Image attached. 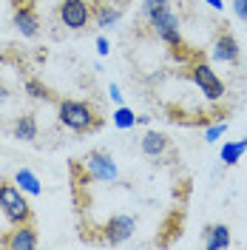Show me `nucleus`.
Listing matches in <instances>:
<instances>
[{"instance_id":"16","label":"nucleus","mask_w":247,"mask_h":250,"mask_svg":"<svg viewBox=\"0 0 247 250\" xmlns=\"http://www.w3.org/2000/svg\"><path fill=\"white\" fill-rule=\"evenodd\" d=\"M245 151H247V137H245V140H236V142H225L219 156H222V162H225V165H239Z\"/></svg>"},{"instance_id":"21","label":"nucleus","mask_w":247,"mask_h":250,"mask_svg":"<svg viewBox=\"0 0 247 250\" xmlns=\"http://www.w3.org/2000/svg\"><path fill=\"white\" fill-rule=\"evenodd\" d=\"M97 51H100V57H108L111 54V46L105 37H97Z\"/></svg>"},{"instance_id":"10","label":"nucleus","mask_w":247,"mask_h":250,"mask_svg":"<svg viewBox=\"0 0 247 250\" xmlns=\"http://www.w3.org/2000/svg\"><path fill=\"white\" fill-rule=\"evenodd\" d=\"M12 23H15V29L20 31V37H29V40L37 37V31H40V20H37L34 6H17Z\"/></svg>"},{"instance_id":"20","label":"nucleus","mask_w":247,"mask_h":250,"mask_svg":"<svg viewBox=\"0 0 247 250\" xmlns=\"http://www.w3.org/2000/svg\"><path fill=\"white\" fill-rule=\"evenodd\" d=\"M233 15L247 23V0H233Z\"/></svg>"},{"instance_id":"18","label":"nucleus","mask_w":247,"mask_h":250,"mask_svg":"<svg viewBox=\"0 0 247 250\" xmlns=\"http://www.w3.org/2000/svg\"><path fill=\"white\" fill-rule=\"evenodd\" d=\"M26 94H29L31 100H48V97H51L46 85H43L40 80H34V77L26 80Z\"/></svg>"},{"instance_id":"14","label":"nucleus","mask_w":247,"mask_h":250,"mask_svg":"<svg viewBox=\"0 0 247 250\" xmlns=\"http://www.w3.org/2000/svg\"><path fill=\"white\" fill-rule=\"evenodd\" d=\"M12 134H15V140H20V142H34L37 140V120H34L31 114L17 117L15 123H12Z\"/></svg>"},{"instance_id":"9","label":"nucleus","mask_w":247,"mask_h":250,"mask_svg":"<svg viewBox=\"0 0 247 250\" xmlns=\"http://www.w3.org/2000/svg\"><path fill=\"white\" fill-rule=\"evenodd\" d=\"M239 57H242V51H239L236 37H233V34H227V31H222L216 40H213V60L233 65V62H239Z\"/></svg>"},{"instance_id":"22","label":"nucleus","mask_w":247,"mask_h":250,"mask_svg":"<svg viewBox=\"0 0 247 250\" xmlns=\"http://www.w3.org/2000/svg\"><path fill=\"white\" fill-rule=\"evenodd\" d=\"M108 94H111V100H114L117 105H123V91H120V85H117V83H111V85H108Z\"/></svg>"},{"instance_id":"2","label":"nucleus","mask_w":247,"mask_h":250,"mask_svg":"<svg viewBox=\"0 0 247 250\" xmlns=\"http://www.w3.org/2000/svg\"><path fill=\"white\" fill-rule=\"evenodd\" d=\"M57 120H60L62 128H68V131H74V134H88L94 131L100 120H97V111L88 105V103H82V100H60V105H57Z\"/></svg>"},{"instance_id":"12","label":"nucleus","mask_w":247,"mask_h":250,"mask_svg":"<svg viewBox=\"0 0 247 250\" xmlns=\"http://www.w3.org/2000/svg\"><path fill=\"white\" fill-rule=\"evenodd\" d=\"M205 248L207 250H225L230 248V228L227 225H207L205 236H202Z\"/></svg>"},{"instance_id":"4","label":"nucleus","mask_w":247,"mask_h":250,"mask_svg":"<svg viewBox=\"0 0 247 250\" xmlns=\"http://www.w3.org/2000/svg\"><path fill=\"white\" fill-rule=\"evenodd\" d=\"M82 168L88 173V179H94V182H117V176H120L114 156L105 154V151H91L82 159Z\"/></svg>"},{"instance_id":"24","label":"nucleus","mask_w":247,"mask_h":250,"mask_svg":"<svg viewBox=\"0 0 247 250\" xmlns=\"http://www.w3.org/2000/svg\"><path fill=\"white\" fill-rule=\"evenodd\" d=\"M6 94H9V91H6V88H3V85H0V103H3V100H6Z\"/></svg>"},{"instance_id":"15","label":"nucleus","mask_w":247,"mask_h":250,"mask_svg":"<svg viewBox=\"0 0 247 250\" xmlns=\"http://www.w3.org/2000/svg\"><path fill=\"white\" fill-rule=\"evenodd\" d=\"M15 185L23 190V193H29V196H40L43 193V182L37 179V173L29 171V168H20L15 173Z\"/></svg>"},{"instance_id":"8","label":"nucleus","mask_w":247,"mask_h":250,"mask_svg":"<svg viewBox=\"0 0 247 250\" xmlns=\"http://www.w3.org/2000/svg\"><path fill=\"white\" fill-rule=\"evenodd\" d=\"M134 230H137V222L131 216H111L108 222H105L103 236H105L108 245H125V242L134 236Z\"/></svg>"},{"instance_id":"6","label":"nucleus","mask_w":247,"mask_h":250,"mask_svg":"<svg viewBox=\"0 0 247 250\" xmlns=\"http://www.w3.org/2000/svg\"><path fill=\"white\" fill-rule=\"evenodd\" d=\"M57 15H60V23L65 29L80 31L85 29L88 20H91V6H88V0H62Z\"/></svg>"},{"instance_id":"19","label":"nucleus","mask_w":247,"mask_h":250,"mask_svg":"<svg viewBox=\"0 0 247 250\" xmlns=\"http://www.w3.org/2000/svg\"><path fill=\"white\" fill-rule=\"evenodd\" d=\"M225 131H227V123H216V125H210V128L205 131V142H219L222 137H225Z\"/></svg>"},{"instance_id":"13","label":"nucleus","mask_w":247,"mask_h":250,"mask_svg":"<svg viewBox=\"0 0 247 250\" xmlns=\"http://www.w3.org/2000/svg\"><path fill=\"white\" fill-rule=\"evenodd\" d=\"M142 154L156 159V156H162L168 151V137L165 134H159V131H145V137H142Z\"/></svg>"},{"instance_id":"11","label":"nucleus","mask_w":247,"mask_h":250,"mask_svg":"<svg viewBox=\"0 0 247 250\" xmlns=\"http://www.w3.org/2000/svg\"><path fill=\"white\" fill-rule=\"evenodd\" d=\"M91 17H94V23H97V29H114L123 20V9L114 0H105L97 9H91Z\"/></svg>"},{"instance_id":"23","label":"nucleus","mask_w":247,"mask_h":250,"mask_svg":"<svg viewBox=\"0 0 247 250\" xmlns=\"http://www.w3.org/2000/svg\"><path fill=\"white\" fill-rule=\"evenodd\" d=\"M205 3H207L210 9H216V12H222V9H225V0H205Z\"/></svg>"},{"instance_id":"3","label":"nucleus","mask_w":247,"mask_h":250,"mask_svg":"<svg viewBox=\"0 0 247 250\" xmlns=\"http://www.w3.org/2000/svg\"><path fill=\"white\" fill-rule=\"evenodd\" d=\"M26 196L29 193H23L15 182H0V210L12 228L31 222V205Z\"/></svg>"},{"instance_id":"1","label":"nucleus","mask_w":247,"mask_h":250,"mask_svg":"<svg viewBox=\"0 0 247 250\" xmlns=\"http://www.w3.org/2000/svg\"><path fill=\"white\" fill-rule=\"evenodd\" d=\"M142 15L151 23L154 34L168 43V46H182V31H179V17L173 15L168 0H142Z\"/></svg>"},{"instance_id":"5","label":"nucleus","mask_w":247,"mask_h":250,"mask_svg":"<svg viewBox=\"0 0 247 250\" xmlns=\"http://www.w3.org/2000/svg\"><path fill=\"white\" fill-rule=\"evenodd\" d=\"M190 80L196 83V88H199L210 103H216V100L225 97V83H222V77L213 71V65H207V62H196V65L190 68Z\"/></svg>"},{"instance_id":"17","label":"nucleus","mask_w":247,"mask_h":250,"mask_svg":"<svg viewBox=\"0 0 247 250\" xmlns=\"http://www.w3.org/2000/svg\"><path fill=\"white\" fill-rule=\"evenodd\" d=\"M111 123L117 125L120 131H128V128H134V125H137V114L128 108V105H117V111L111 114Z\"/></svg>"},{"instance_id":"7","label":"nucleus","mask_w":247,"mask_h":250,"mask_svg":"<svg viewBox=\"0 0 247 250\" xmlns=\"http://www.w3.org/2000/svg\"><path fill=\"white\" fill-rule=\"evenodd\" d=\"M40 245V236H37V228L26 222V225H15V230H9L6 239H3V248L9 250H31Z\"/></svg>"}]
</instances>
